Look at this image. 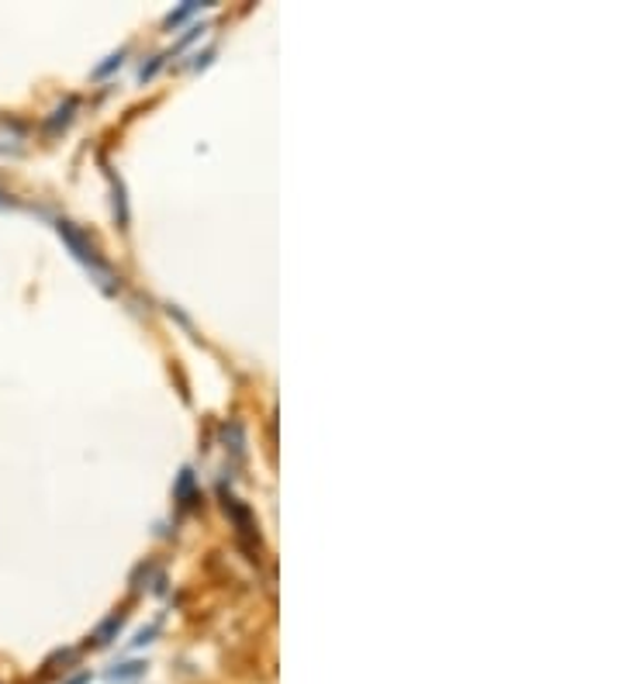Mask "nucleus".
<instances>
[{"label":"nucleus","mask_w":622,"mask_h":684,"mask_svg":"<svg viewBox=\"0 0 622 684\" xmlns=\"http://www.w3.org/2000/svg\"><path fill=\"white\" fill-rule=\"evenodd\" d=\"M142 674V664H124L121 671H111V681H132Z\"/></svg>","instance_id":"1"}]
</instances>
